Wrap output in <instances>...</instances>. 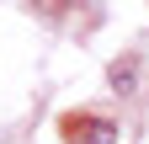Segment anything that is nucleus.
<instances>
[{
    "label": "nucleus",
    "instance_id": "1",
    "mask_svg": "<svg viewBox=\"0 0 149 144\" xmlns=\"http://www.w3.org/2000/svg\"><path fill=\"white\" fill-rule=\"evenodd\" d=\"M64 139L69 144H117V123L91 117V112H69L64 117Z\"/></svg>",
    "mask_w": 149,
    "mask_h": 144
},
{
    "label": "nucleus",
    "instance_id": "2",
    "mask_svg": "<svg viewBox=\"0 0 149 144\" xmlns=\"http://www.w3.org/2000/svg\"><path fill=\"white\" fill-rule=\"evenodd\" d=\"M107 80H112L117 96H133V91H139V64H133V59H117V64L107 69Z\"/></svg>",
    "mask_w": 149,
    "mask_h": 144
}]
</instances>
